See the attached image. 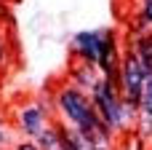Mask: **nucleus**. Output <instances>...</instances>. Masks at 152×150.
Returning <instances> with one entry per match:
<instances>
[{
    "mask_svg": "<svg viewBox=\"0 0 152 150\" xmlns=\"http://www.w3.org/2000/svg\"><path fill=\"white\" fill-rule=\"evenodd\" d=\"M120 59H123V48H120V35L112 27H104L102 35V48H99V72L104 78H120Z\"/></svg>",
    "mask_w": 152,
    "mask_h": 150,
    "instance_id": "39448f33",
    "label": "nucleus"
},
{
    "mask_svg": "<svg viewBox=\"0 0 152 150\" xmlns=\"http://www.w3.org/2000/svg\"><path fill=\"white\" fill-rule=\"evenodd\" d=\"M102 35H104V27L102 30H83L72 38L69 43V56L72 62H91L96 64L99 62V48H102Z\"/></svg>",
    "mask_w": 152,
    "mask_h": 150,
    "instance_id": "423d86ee",
    "label": "nucleus"
},
{
    "mask_svg": "<svg viewBox=\"0 0 152 150\" xmlns=\"http://www.w3.org/2000/svg\"><path fill=\"white\" fill-rule=\"evenodd\" d=\"M99 78H102V72L91 62H72V67L67 70V83H72L75 89H80L86 94L94 91V86L99 83Z\"/></svg>",
    "mask_w": 152,
    "mask_h": 150,
    "instance_id": "0eeeda50",
    "label": "nucleus"
},
{
    "mask_svg": "<svg viewBox=\"0 0 152 150\" xmlns=\"http://www.w3.org/2000/svg\"><path fill=\"white\" fill-rule=\"evenodd\" d=\"M13 145H16V142H13V129H11L8 118H5V115H0V150L13 148Z\"/></svg>",
    "mask_w": 152,
    "mask_h": 150,
    "instance_id": "9b49d317",
    "label": "nucleus"
},
{
    "mask_svg": "<svg viewBox=\"0 0 152 150\" xmlns=\"http://www.w3.org/2000/svg\"><path fill=\"white\" fill-rule=\"evenodd\" d=\"M139 118H152V75H147L142 99H139Z\"/></svg>",
    "mask_w": 152,
    "mask_h": 150,
    "instance_id": "9d476101",
    "label": "nucleus"
},
{
    "mask_svg": "<svg viewBox=\"0 0 152 150\" xmlns=\"http://www.w3.org/2000/svg\"><path fill=\"white\" fill-rule=\"evenodd\" d=\"M13 132L21 134V140H35L51 121H56V105H53V94L51 99H32V102H21L16 110H13Z\"/></svg>",
    "mask_w": 152,
    "mask_h": 150,
    "instance_id": "f03ea898",
    "label": "nucleus"
},
{
    "mask_svg": "<svg viewBox=\"0 0 152 150\" xmlns=\"http://www.w3.org/2000/svg\"><path fill=\"white\" fill-rule=\"evenodd\" d=\"M8 70V43H5V35L0 30V75Z\"/></svg>",
    "mask_w": 152,
    "mask_h": 150,
    "instance_id": "f8f14e48",
    "label": "nucleus"
},
{
    "mask_svg": "<svg viewBox=\"0 0 152 150\" xmlns=\"http://www.w3.org/2000/svg\"><path fill=\"white\" fill-rule=\"evenodd\" d=\"M128 48L142 59V64L147 67V72L152 75V32L147 35H136V38H131V43H128Z\"/></svg>",
    "mask_w": 152,
    "mask_h": 150,
    "instance_id": "6e6552de",
    "label": "nucleus"
},
{
    "mask_svg": "<svg viewBox=\"0 0 152 150\" xmlns=\"http://www.w3.org/2000/svg\"><path fill=\"white\" fill-rule=\"evenodd\" d=\"M91 102L96 107V113L102 115V121L120 137V105H123V94H120V78H99V83L91 91Z\"/></svg>",
    "mask_w": 152,
    "mask_h": 150,
    "instance_id": "7ed1b4c3",
    "label": "nucleus"
},
{
    "mask_svg": "<svg viewBox=\"0 0 152 150\" xmlns=\"http://www.w3.org/2000/svg\"><path fill=\"white\" fill-rule=\"evenodd\" d=\"M147 75H150V72H147V67L142 64V59L126 46L123 59H120V94H123L126 99H131L134 105H139Z\"/></svg>",
    "mask_w": 152,
    "mask_h": 150,
    "instance_id": "20e7f679",
    "label": "nucleus"
},
{
    "mask_svg": "<svg viewBox=\"0 0 152 150\" xmlns=\"http://www.w3.org/2000/svg\"><path fill=\"white\" fill-rule=\"evenodd\" d=\"M11 150H40V148H37L32 140H19V142H16V145H13Z\"/></svg>",
    "mask_w": 152,
    "mask_h": 150,
    "instance_id": "ddd939ff",
    "label": "nucleus"
},
{
    "mask_svg": "<svg viewBox=\"0 0 152 150\" xmlns=\"http://www.w3.org/2000/svg\"><path fill=\"white\" fill-rule=\"evenodd\" d=\"M53 105H56V115L64 123L75 126L80 134H91V132H99V129H110L102 121V115L96 113V107L91 102V94L75 89L72 83H61V86L53 89Z\"/></svg>",
    "mask_w": 152,
    "mask_h": 150,
    "instance_id": "f257e3e1",
    "label": "nucleus"
},
{
    "mask_svg": "<svg viewBox=\"0 0 152 150\" xmlns=\"http://www.w3.org/2000/svg\"><path fill=\"white\" fill-rule=\"evenodd\" d=\"M32 142H35L40 150H61V137H59L56 123L51 121V123H48V126H45V129L35 137V140H32Z\"/></svg>",
    "mask_w": 152,
    "mask_h": 150,
    "instance_id": "1a4fd4ad",
    "label": "nucleus"
}]
</instances>
